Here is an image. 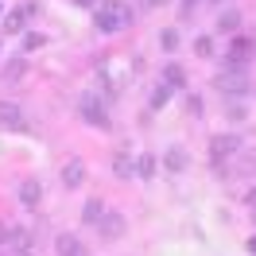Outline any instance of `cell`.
<instances>
[{
  "mask_svg": "<svg viewBox=\"0 0 256 256\" xmlns=\"http://www.w3.org/2000/svg\"><path fill=\"white\" fill-rule=\"evenodd\" d=\"M136 20V12L128 8L124 0H101L94 8V24H97V32L101 35H116L120 28H128Z\"/></svg>",
  "mask_w": 256,
  "mask_h": 256,
  "instance_id": "obj_1",
  "label": "cell"
},
{
  "mask_svg": "<svg viewBox=\"0 0 256 256\" xmlns=\"http://www.w3.org/2000/svg\"><path fill=\"white\" fill-rule=\"evenodd\" d=\"M97 78H101V86H105L109 94H120V86L128 82V58H120V54L101 58V62H97Z\"/></svg>",
  "mask_w": 256,
  "mask_h": 256,
  "instance_id": "obj_2",
  "label": "cell"
},
{
  "mask_svg": "<svg viewBox=\"0 0 256 256\" xmlns=\"http://www.w3.org/2000/svg\"><path fill=\"white\" fill-rule=\"evenodd\" d=\"M78 112H82V120H86L90 128H101V132H109V128H112L109 112H105V101H101L97 94H82Z\"/></svg>",
  "mask_w": 256,
  "mask_h": 256,
  "instance_id": "obj_3",
  "label": "cell"
},
{
  "mask_svg": "<svg viewBox=\"0 0 256 256\" xmlns=\"http://www.w3.org/2000/svg\"><path fill=\"white\" fill-rule=\"evenodd\" d=\"M214 86H218V94H225V97H244V94H248V74L225 66L222 74L214 78Z\"/></svg>",
  "mask_w": 256,
  "mask_h": 256,
  "instance_id": "obj_4",
  "label": "cell"
},
{
  "mask_svg": "<svg viewBox=\"0 0 256 256\" xmlns=\"http://www.w3.org/2000/svg\"><path fill=\"white\" fill-rule=\"evenodd\" d=\"M252 54H256V39H248V35H237V39L229 43V50H225V66L244 70V66L252 62Z\"/></svg>",
  "mask_w": 256,
  "mask_h": 256,
  "instance_id": "obj_5",
  "label": "cell"
},
{
  "mask_svg": "<svg viewBox=\"0 0 256 256\" xmlns=\"http://www.w3.org/2000/svg\"><path fill=\"white\" fill-rule=\"evenodd\" d=\"M124 229H128V222L116 214V210H105L101 222H97V233H101L105 240H120V237H124Z\"/></svg>",
  "mask_w": 256,
  "mask_h": 256,
  "instance_id": "obj_6",
  "label": "cell"
},
{
  "mask_svg": "<svg viewBox=\"0 0 256 256\" xmlns=\"http://www.w3.org/2000/svg\"><path fill=\"white\" fill-rule=\"evenodd\" d=\"M32 16H35V4H20L16 12H8V20H4V35H20Z\"/></svg>",
  "mask_w": 256,
  "mask_h": 256,
  "instance_id": "obj_7",
  "label": "cell"
},
{
  "mask_svg": "<svg viewBox=\"0 0 256 256\" xmlns=\"http://www.w3.org/2000/svg\"><path fill=\"white\" fill-rule=\"evenodd\" d=\"M82 182H86V163L82 160H66L62 163V186L66 190H78Z\"/></svg>",
  "mask_w": 256,
  "mask_h": 256,
  "instance_id": "obj_8",
  "label": "cell"
},
{
  "mask_svg": "<svg viewBox=\"0 0 256 256\" xmlns=\"http://www.w3.org/2000/svg\"><path fill=\"white\" fill-rule=\"evenodd\" d=\"M0 128H28V120H24V109L20 105H12V101H0Z\"/></svg>",
  "mask_w": 256,
  "mask_h": 256,
  "instance_id": "obj_9",
  "label": "cell"
},
{
  "mask_svg": "<svg viewBox=\"0 0 256 256\" xmlns=\"http://www.w3.org/2000/svg\"><path fill=\"white\" fill-rule=\"evenodd\" d=\"M24 74H28V58H24V54L8 58V62H4V70H0L4 86H16V82H24Z\"/></svg>",
  "mask_w": 256,
  "mask_h": 256,
  "instance_id": "obj_10",
  "label": "cell"
},
{
  "mask_svg": "<svg viewBox=\"0 0 256 256\" xmlns=\"http://www.w3.org/2000/svg\"><path fill=\"white\" fill-rule=\"evenodd\" d=\"M163 167H167L171 175H182V171L190 167V156H186L182 148H167V152H163Z\"/></svg>",
  "mask_w": 256,
  "mask_h": 256,
  "instance_id": "obj_11",
  "label": "cell"
},
{
  "mask_svg": "<svg viewBox=\"0 0 256 256\" xmlns=\"http://www.w3.org/2000/svg\"><path fill=\"white\" fill-rule=\"evenodd\" d=\"M39 198H43L39 178H24V182H20V202H24L28 210H35V206H39Z\"/></svg>",
  "mask_w": 256,
  "mask_h": 256,
  "instance_id": "obj_12",
  "label": "cell"
},
{
  "mask_svg": "<svg viewBox=\"0 0 256 256\" xmlns=\"http://www.w3.org/2000/svg\"><path fill=\"white\" fill-rule=\"evenodd\" d=\"M214 160H229V156H237L240 152V140L237 136H214Z\"/></svg>",
  "mask_w": 256,
  "mask_h": 256,
  "instance_id": "obj_13",
  "label": "cell"
},
{
  "mask_svg": "<svg viewBox=\"0 0 256 256\" xmlns=\"http://www.w3.org/2000/svg\"><path fill=\"white\" fill-rule=\"evenodd\" d=\"M54 252H58V256H90V252H86V244H82L78 237H70V233H62V237L54 240Z\"/></svg>",
  "mask_w": 256,
  "mask_h": 256,
  "instance_id": "obj_14",
  "label": "cell"
},
{
  "mask_svg": "<svg viewBox=\"0 0 256 256\" xmlns=\"http://www.w3.org/2000/svg\"><path fill=\"white\" fill-rule=\"evenodd\" d=\"M112 175H116V178H132V175H136V163L128 160L124 152H116V156H112Z\"/></svg>",
  "mask_w": 256,
  "mask_h": 256,
  "instance_id": "obj_15",
  "label": "cell"
},
{
  "mask_svg": "<svg viewBox=\"0 0 256 256\" xmlns=\"http://www.w3.org/2000/svg\"><path fill=\"white\" fill-rule=\"evenodd\" d=\"M163 82H167L171 90H182V86H186V74H182V66H178V62H167V66H163Z\"/></svg>",
  "mask_w": 256,
  "mask_h": 256,
  "instance_id": "obj_16",
  "label": "cell"
},
{
  "mask_svg": "<svg viewBox=\"0 0 256 256\" xmlns=\"http://www.w3.org/2000/svg\"><path fill=\"white\" fill-rule=\"evenodd\" d=\"M101 214H105V202H101V198H90V202L82 206V222L97 225V222H101Z\"/></svg>",
  "mask_w": 256,
  "mask_h": 256,
  "instance_id": "obj_17",
  "label": "cell"
},
{
  "mask_svg": "<svg viewBox=\"0 0 256 256\" xmlns=\"http://www.w3.org/2000/svg\"><path fill=\"white\" fill-rule=\"evenodd\" d=\"M218 32L237 35V32H240V12H233V8H229V12H222V16H218Z\"/></svg>",
  "mask_w": 256,
  "mask_h": 256,
  "instance_id": "obj_18",
  "label": "cell"
},
{
  "mask_svg": "<svg viewBox=\"0 0 256 256\" xmlns=\"http://www.w3.org/2000/svg\"><path fill=\"white\" fill-rule=\"evenodd\" d=\"M156 167H160L156 156H140V160H136V175L140 178H156Z\"/></svg>",
  "mask_w": 256,
  "mask_h": 256,
  "instance_id": "obj_19",
  "label": "cell"
},
{
  "mask_svg": "<svg viewBox=\"0 0 256 256\" xmlns=\"http://www.w3.org/2000/svg\"><path fill=\"white\" fill-rule=\"evenodd\" d=\"M171 94H175V90H171V86H167V82H160V86H156V90H152V109H163V105H167V101H171Z\"/></svg>",
  "mask_w": 256,
  "mask_h": 256,
  "instance_id": "obj_20",
  "label": "cell"
},
{
  "mask_svg": "<svg viewBox=\"0 0 256 256\" xmlns=\"http://www.w3.org/2000/svg\"><path fill=\"white\" fill-rule=\"evenodd\" d=\"M194 50H198V58H214V39H210V35L194 39Z\"/></svg>",
  "mask_w": 256,
  "mask_h": 256,
  "instance_id": "obj_21",
  "label": "cell"
},
{
  "mask_svg": "<svg viewBox=\"0 0 256 256\" xmlns=\"http://www.w3.org/2000/svg\"><path fill=\"white\" fill-rule=\"evenodd\" d=\"M240 171H248V175H256V152H240Z\"/></svg>",
  "mask_w": 256,
  "mask_h": 256,
  "instance_id": "obj_22",
  "label": "cell"
},
{
  "mask_svg": "<svg viewBox=\"0 0 256 256\" xmlns=\"http://www.w3.org/2000/svg\"><path fill=\"white\" fill-rule=\"evenodd\" d=\"M43 43H47V39H43V35H39V32L24 35V50H35V47H43Z\"/></svg>",
  "mask_w": 256,
  "mask_h": 256,
  "instance_id": "obj_23",
  "label": "cell"
},
{
  "mask_svg": "<svg viewBox=\"0 0 256 256\" xmlns=\"http://www.w3.org/2000/svg\"><path fill=\"white\" fill-rule=\"evenodd\" d=\"M160 39H163V47H167V50H175V47H178V32H171V28H167Z\"/></svg>",
  "mask_w": 256,
  "mask_h": 256,
  "instance_id": "obj_24",
  "label": "cell"
},
{
  "mask_svg": "<svg viewBox=\"0 0 256 256\" xmlns=\"http://www.w3.org/2000/svg\"><path fill=\"white\" fill-rule=\"evenodd\" d=\"M163 4H171V0H144V8H163Z\"/></svg>",
  "mask_w": 256,
  "mask_h": 256,
  "instance_id": "obj_25",
  "label": "cell"
},
{
  "mask_svg": "<svg viewBox=\"0 0 256 256\" xmlns=\"http://www.w3.org/2000/svg\"><path fill=\"white\" fill-rule=\"evenodd\" d=\"M4 237H12V229H8V225H0V244H4Z\"/></svg>",
  "mask_w": 256,
  "mask_h": 256,
  "instance_id": "obj_26",
  "label": "cell"
},
{
  "mask_svg": "<svg viewBox=\"0 0 256 256\" xmlns=\"http://www.w3.org/2000/svg\"><path fill=\"white\" fill-rule=\"evenodd\" d=\"M248 210H256V186L248 190Z\"/></svg>",
  "mask_w": 256,
  "mask_h": 256,
  "instance_id": "obj_27",
  "label": "cell"
},
{
  "mask_svg": "<svg viewBox=\"0 0 256 256\" xmlns=\"http://www.w3.org/2000/svg\"><path fill=\"white\" fill-rule=\"evenodd\" d=\"M194 4H198V0H182V12H190Z\"/></svg>",
  "mask_w": 256,
  "mask_h": 256,
  "instance_id": "obj_28",
  "label": "cell"
},
{
  "mask_svg": "<svg viewBox=\"0 0 256 256\" xmlns=\"http://www.w3.org/2000/svg\"><path fill=\"white\" fill-rule=\"evenodd\" d=\"M78 4H86V8H97V4H101V0H78Z\"/></svg>",
  "mask_w": 256,
  "mask_h": 256,
  "instance_id": "obj_29",
  "label": "cell"
},
{
  "mask_svg": "<svg viewBox=\"0 0 256 256\" xmlns=\"http://www.w3.org/2000/svg\"><path fill=\"white\" fill-rule=\"evenodd\" d=\"M248 252H256V233H252V240H248Z\"/></svg>",
  "mask_w": 256,
  "mask_h": 256,
  "instance_id": "obj_30",
  "label": "cell"
},
{
  "mask_svg": "<svg viewBox=\"0 0 256 256\" xmlns=\"http://www.w3.org/2000/svg\"><path fill=\"white\" fill-rule=\"evenodd\" d=\"M210 4H222V0H210Z\"/></svg>",
  "mask_w": 256,
  "mask_h": 256,
  "instance_id": "obj_31",
  "label": "cell"
},
{
  "mask_svg": "<svg viewBox=\"0 0 256 256\" xmlns=\"http://www.w3.org/2000/svg\"><path fill=\"white\" fill-rule=\"evenodd\" d=\"M0 54H4V43H0Z\"/></svg>",
  "mask_w": 256,
  "mask_h": 256,
  "instance_id": "obj_32",
  "label": "cell"
},
{
  "mask_svg": "<svg viewBox=\"0 0 256 256\" xmlns=\"http://www.w3.org/2000/svg\"><path fill=\"white\" fill-rule=\"evenodd\" d=\"M252 218H256V210H252Z\"/></svg>",
  "mask_w": 256,
  "mask_h": 256,
  "instance_id": "obj_33",
  "label": "cell"
}]
</instances>
